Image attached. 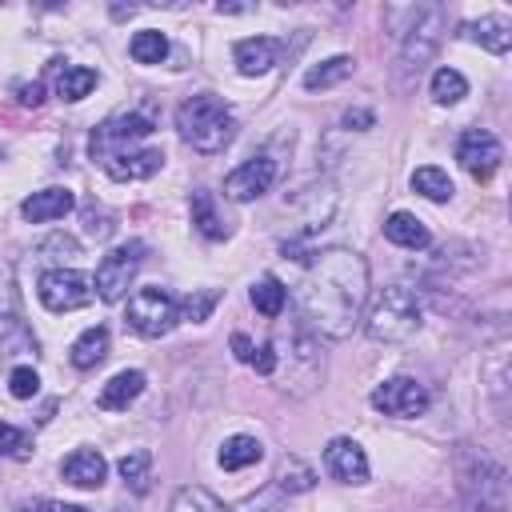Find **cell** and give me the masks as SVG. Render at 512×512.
<instances>
[{
    "label": "cell",
    "mask_w": 512,
    "mask_h": 512,
    "mask_svg": "<svg viewBox=\"0 0 512 512\" xmlns=\"http://www.w3.org/2000/svg\"><path fill=\"white\" fill-rule=\"evenodd\" d=\"M300 316L316 336L344 340L368 300V260L352 248H324L312 256L300 280Z\"/></svg>",
    "instance_id": "6da1fadb"
},
{
    "label": "cell",
    "mask_w": 512,
    "mask_h": 512,
    "mask_svg": "<svg viewBox=\"0 0 512 512\" xmlns=\"http://www.w3.org/2000/svg\"><path fill=\"white\" fill-rule=\"evenodd\" d=\"M176 128H180V136H184L196 152L212 156V152H224V148L232 144V136H236V116L228 112V104H224L220 96L196 92V96H188V100L176 108Z\"/></svg>",
    "instance_id": "7a4b0ae2"
},
{
    "label": "cell",
    "mask_w": 512,
    "mask_h": 512,
    "mask_svg": "<svg viewBox=\"0 0 512 512\" xmlns=\"http://www.w3.org/2000/svg\"><path fill=\"white\" fill-rule=\"evenodd\" d=\"M420 316H424V312H420L416 292L404 288V284H388V288L376 292V300H372V308H368V316H364V332H368L376 344H400V340L416 336Z\"/></svg>",
    "instance_id": "3957f363"
},
{
    "label": "cell",
    "mask_w": 512,
    "mask_h": 512,
    "mask_svg": "<svg viewBox=\"0 0 512 512\" xmlns=\"http://www.w3.org/2000/svg\"><path fill=\"white\" fill-rule=\"evenodd\" d=\"M176 320H180V300L172 292H164V288L132 292V300H128V328L132 332L156 340V336H168L176 328Z\"/></svg>",
    "instance_id": "277c9868"
},
{
    "label": "cell",
    "mask_w": 512,
    "mask_h": 512,
    "mask_svg": "<svg viewBox=\"0 0 512 512\" xmlns=\"http://www.w3.org/2000/svg\"><path fill=\"white\" fill-rule=\"evenodd\" d=\"M152 128H156V120H152L148 112H116V116H108V120L96 124V132H92V160L104 164V160L116 156V152H132L136 140L152 136Z\"/></svg>",
    "instance_id": "5b68a950"
},
{
    "label": "cell",
    "mask_w": 512,
    "mask_h": 512,
    "mask_svg": "<svg viewBox=\"0 0 512 512\" xmlns=\"http://www.w3.org/2000/svg\"><path fill=\"white\" fill-rule=\"evenodd\" d=\"M408 16H412V24L400 32V60H404V68H416L420 72V64H428L432 60V52H436V44H440V32H444V12L436 8V4H420V8H408Z\"/></svg>",
    "instance_id": "8992f818"
},
{
    "label": "cell",
    "mask_w": 512,
    "mask_h": 512,
    "mask_svg": "<svg viewBox=\"0 0 512 512\" xmlns=\"http://www.w3.org/2000/svg\"><path fill=\"white\" fill-rule=\"evenodd\" d=\"M140 260H144V244H140V240H128V244L112 248V252L96 264V296H100L104 304L124 300V292H128V284H132Z\"/></svg>",
    "instance_id": "52a82bcc"
},
{
    "label": "cell",
    "mask_w": 512,
    "mask_h": 512,
    "mask_svg": "<svg viewBox=\"0 0 512 512\" xmlns=\"http://www.w3.org/2000/svg\"><path fill=\"white\" fill-rule=\"evenodd\" d=\"M40 292V304L48 312H72V308H84L92 300V280L76 268H48L36 284Z\"/></svg>",
    "instance_id": "ba28073f"
},
{
    "label": "cell",
    "mask_w": 512,
    "mask_h": 512,
    "mask_svg": "<svg viewBox=\"0 0 512 512\" xmlns=\"http://www.w3.org/2000/svg\"><path fill=\"white\" fill-rule=\"evenodd\" d=\"M428 388L420 384V380H412V376H392V380H384V384H376V392H372V408L376 412H384V416H420L424 408H428Z\"/></svg>",
    "instance_id": "9c48e42d"
},
{
    "label": "cell",
    "mask_w": 512,
    "mask_h": 512,
    "mask_svg": "<svg viewBox=\"0 0 512 512\" xmlns=\"http://www.w3.org/2000/svg\"><path fill=\"white\" fill-rule=\"evenodd\" d=\"M456 160L468 168L472 180H488V176L500 168L504 148H500V140H496L488 128H468V132H460V140H456Z\"/></svg>",
    "instance_id": "30bf717a"
},
{
    "label": "cell",
    "mask_w": 512,
    "mask_h": 512,
    "mask_svg": "<svg viewBox=\"0 0 512 512\" xmlns=\"http://www.w3.org/2000/svg\"><path fill=\"white\" fill-rule=\"evenodd\" d=\"M272 180H276V160L272 156H252V160H244L240 168H232L224 176V196L228 200H256L272 188Z\"/></svg>",
    "instance_id": "8fae6325"
},
{
    "label": "cell",
    "mask_w": 512,
    "mask_h": 512,
    "mask_svg": "<svg viewBox=\"0 0 512 512\" xmlns=\"http://www.w3.org/2000/svg\"><path fill=\"white\" fill-rule=\"evenodd\" d=\"M324 468H328L340 484H364V480H368V456H364V448H360L356 440H348V436L328 440V448H324Z\"/></svg>",
    "instance_id": "7c38bea8"
},
{
    "label": "cell",
    "mask_w": 512,
    "mask_h": 512,
    "mask_svg": "<svg viewBox=\"0 0 512 512\" xmlns=\"http://www.w3.org/2000/svg\"><path fill=\"white\" fill-rule=\"evenodd\" d=\"M280 52H284V44L276 36H248V40H236V48H232L244 76H264L268 68L280 64Z\"/></svg>",
    "instance_id": "4fadbf2b"
},
{
    "label": "cell",
    "mask_w": 512,
    "mask_h": 512,
    "mask_svg": "<svg viewBox=\"0 0 512 512\" xmlns=\"http://www.w3.org/2000/svg\"><path fill=\"white\" fill-rule=\"evenodd\" d=\"M164 152L160 148H132V152H116L104 160V172L112 180H148L152 172H160Z\"/></svg>",
    "instance_id": "5bb4252c"
},
{
    "label": "cell",
    "mask_w": 512,
    "mask_h": 512,
    "mask_svg": "<svg viewBox=\"0 0 512 512\" xmlns=\"http://www.w3.org/2000/svg\"><path fill=\"white\" fill-rule=\"evenodd\" d=\"M76 208V196L68 188H40L32 192L24 204H20V216L32 220V224H48V220H60Z\"/></svg>",
    "instance_id": "9a60e30c"
},
{
    "label": "cell",
    "mask_w": 512,
    "mask_h": 512,
    "mask_svg": "<svg viewBox=\"0 0 512 512\" xmlns=\"http://www.w3.org/2000/svg\"><path fill=\"white\" fill-rule=\"evenodd\" d=\"M60 476L68 484H76V488H100L104 476H108V460L100 452H92V448H76L72 456L60 460Z\"/></svg>",
    "instance_id": "2e32d148"
},
{
    "label": "cell",
    "mask_w": 512,
    "mask_h": 512,
    "mask_svg": "<svg viewBox=\"0 0 512 512\" xmlns=\"http://www.w3.org/2000/svg\"><path fill=\"white\" fill-rule=\"evenodd\" d=\"M144 372H136V368H124V372H116L104 388H100V396H96V404L104 408V412H124L140 392H144Z\"/></svg>",
    "instance_id": "e0dca14e"
},
{
    "label": "cell",
    "mask_w": 512,
    "mask_h": 512,
    "mask_svg": "<svg viewBox=\"0 0 512 512\" xmlns=\"http://www.w3.org/2000/svg\"><path fill=\"white\" fill-rule=\"evenodd\" d=\"M188 208H192V224H196L200 236H208V240H224L228 236V220L220 216L216 196L208 188H196L192 200H188Z\"/></svg>",
    "instance_id": "ac0fdd59"
},
{
    "label": "cell",
    "mask_w": 512,
    "mask_h": 512,
    "mask_svg": "<svg viewBox=\"0 0 512 512\" xmlns=\"http://www.w3.org/2000/svg\"><path fill=\"white\" fill-rule=\"evenodd\" d=\"M464 32H468V40H476L480 48H488V52H496V56H504L508 44H512V24H508V16H480V20L464 24Z\"/></svg>",
    "instance_id": "d6986e66"
},
{
    "label": "cell",
    "mask_w": 512,
    "mask_h": 512,
    "mask_svg": "<svg viewBox=\"0 0 512 512\" xmlns=\"http://www.w3.org/2000/svg\"><path fill=\"white\" fill-rule=\"evenodd\" d=\"M104 356H108V328H104V324H92V328H84V332L72 340V352H68L72 368H80V372L96 368Z\"/></svg>",
    "instance_id": "ffe728a7"
},
{
    "label": "cell",
    "mask_w": 512,
    "mask_h": 512,
    "mask_svg": "<svg viewBox=\"0 0 512 512\" xmlns=\"http://www.w3.org/2000/svg\"><path fill=\"white\" fill-rule=\"evenodd\" d=\"M384 236H388L392 244H400V248H412V252L432 244V236H428L424 220H416L412 212H392V216L384 220Z\"/></svg>",
    "instance_id": "44dd1931"
},
{
    "label": "cell",
    "mask_w": 512,
    "mask_h": 512,
    "mask_svg": "<svg viewBox=\"0 0 512 512\" xmlns=\"http://www.w3.org/2000/svg\"><path fill=\"white\" fill-rule=\"evenodd\" d=\"M352 68H356L352 56H328V60H320V64H312V68L304 72V88H308V92H316V88H332V84L348 80Z\"/></svg>",
    "instance_id": "7402d4cb"
},
{
    "label": "cell",
    "mask_w": 512,
    "mask_h": 512,
    "mask_svg": "<svg viewBox=\"0 0 512 512\" xmlns=\"http://www.w3.org/2000/svg\"><path fill=\"white\" fill-rule=\"evenodd\" d=\"M24 352H36V340L16 312H4L0 316V356H24Z\"/></svg>",
    "instance_id": "603a6c76"
},
{
    "label": "cell",
    "mask_w": 512,
    "mask_h": 512,
    "mask_svg": "<svg viewBox=\"0 0 512 512\" xmlns=\"http://www.w3.org/2000/svg\"><path fill=\"white\" fill-rule=\"evenodd\" d=\"M92 88H96V72L92 68H84V64H60L56 68V92L64 100H84Z\"/></svg>",
    "instance_id": "cb8c5ba5"
},
{
    "label": "cell",
    "mask_w": 512,
    "mask_h": 512,
    "mask_svg": "<svg viewBox=\"0 0 512 512\" xmlns=\"http://www.w3.org/2000/svg\"><path fill=\"white\" fill-rule=\"evenodd\" d=\"M120 476H124V484H128L136 496H144L148 484H152V452H148V448L124 452V456H120Z\"/></svg>",
    "instance_id": "d4e9b609"
},
{
    "label": "cell",
    "mask_w": 512,
    "mask_h": 512,
    "mask_svg": "<svg viewBox=\"0 0 512 512\" xmlns=\"http://www.w3.org/2000/svg\"><path fill=\"white\" fill-rule=\"evenodd\" d=\"M260 456H264L260 440H252V436H228V440H224V448H220V468L240 472V468L256 464Z\"/></svg>",
    "instance_id": "484cf974"
},
{
    "label": "cell",
    "mask_w": 512,
    "mask_h": 512,
    "mask_svg": "<svg viewBox=\"0 0 512 512\" xmlns=\"http://www.w3.org/2000/svg\"><path fill=\"white\" fill-rule=\"evenodd\" d=\"M168 512H232L220 496H212L208 488H200V484H184L176 496H172V508Z\"/></svg>",
    "instance_id": "4316f807"
},
{
    "label": "cell",
    "mask_w": 512,
    "mask_h": 512,
    "mask_svg": "<svg viewBox=\"0 0 512 512\" xmlns=\"http://www.w3.org/2000/svg\"><path fill=\"white\" fill-rule=\"evenodd\" d=\"M272 480H276L280 492H308V488L316 484V472H312L300 456H284V460L276 464V476H272Z\"/></svg>",
    "instance_id": "83f0119b"
},
{
    "label": "cell",
    "mask_w": 512,
    "mask_h": 512,
    "mask_svg": "<svg viewBox=\"0 0 512 512\" xmlns=\"http://www.w3.org/2000/svg\"><path fill=\"white\" fill-rule=\"evenodd\" d=\"M128 52H132L136 64H160V60L168 56V36H164L160 28H144V32L132 36Z\"/></svg>",
    "instance_id": "f1b7e54d"
},
{
    "label": "cell",
    "mask_w": 512,
    "mask_h": 512,
    "mask_svg": "<svg viewBox=\"0 0 512 512\" xmlns=\"http://www.w3.org/2000/svg\"><path fill=\"white\" fill-rule=\"evenodd\" d=\"M284 300H288V288L276 276H260L252 284V304H256L260 316H280L284 312Z\"/></svg>",
    "instance_id": "f546056e"
},
{
    "label": "cell",
    "mask_w": 512,
    "mask_h": 512,
    "mask_svg": "<svg viewBox=\"0 0 512 512\" xmlns=\"http://www.w3.org/2000/svg\"><path fill=\"white\" fill-rule=\"evenodd\" d=\"M412 188H416L420 196L436 200V204H444V200L452 196V180H448V172H440L436 164H424V168H416V172H412Z\"/></svg>",
    "instance_id": "4dcf8cb0"
},
{
    "label": "cell",
    "mask_w": 512,
    "mask_h": 512,
    "mask_svg": "<svg viewBox=\"0 0 512 512\" xmlns=\"http://www.w3.org/2000/svg\"><path fill=\"white\" fill-rule=\"evenodd\" d=\"M464 96H468V80L456 68H436V76H432V100L436 104H456Z\"/></svg>",
    "instance_id": "1f68e13d"
},
{
    "label": "cell",
    "mask_w": 512,
    "mask_h": 512,
    "mask_svg": "<svg viewBox=\"0 0 512 512\" xmlns=\"http://www.w3.org/2000/svg\"><path fill=\"white\" fill-rule=\"evenodd\" d=\"M0 452L24 460V456L32 452V436H28L24 428H16V424H0Z\"/></svg>",
    "instance_id": "d6a6232c"
},
{
    "label": "cell",
    "mask_w": 512,
    "mask_h": 512,
    "mask_svg": "<svg viewBox=\"0 0 512 512\" xmlns=\"http://www.w3.org/2000/svg\"><path fill=\"white\" fill-rule=\"evenodd\" d=\"M36 388H40L36 368L20 364V368H12V372H8V392H12L16 400H32V396H36Z\"/></svg>",
    "instance_id": "836d02e7"
},
{
    "label": "cell",
    "mask_w": 512,
    "mask_h": 512,
    "mask_svg": "<svg viewBox=\"0 0 512 512\" xmlns=\"http://www.w3.org/2000/svg\"><path fill=\"white\" fill-rule=\"evenodd\" d=\"M216 292H192V296H184V304H180V312L188 316V320H208V312L216 308Z\"/></svg>",
    "instance_id": "e575fe53"
},
{
    "label": "cell",
    "mask_w": 512,
    "mask_h": 512,
    "mask_svg": "<svg viewBox=\"0 0 512 512\" xmlns=\"http://www.w3.org/2000/svg\"><path fill=\"white\" fill-rule=\"evenodd\" d=\"M84 232H88V236H96V240H108V236H112V216H108V212L88 208V212H84Z\"/></svg>",
    "instance_id": "d590c367"
},
{
    "label": "cell",
    "mask_w": 512,
    "mask_h": 512,
    "mask_svg": "<svg viewBox=\"0 0 512 512\" xmlns=\"http://www.w3.org/2000/svg\"><path fill=\"white\" fill-rule=\"evenodd\" d=\"M40 252H60L56 260H72V256H80V248H76V240H72V236H52V240H44V244H40Z\"/></svg>",
    "instance_id": "8d00e7d4"
},
{
    "label": "cell",
    "mask_w": 512,
    "mask_h": 512,
    "mask_svg": "<svg viewBox=\"0 0 512 512\" xmlns=\"http://www.w3.org/2000/svg\"><path fill=\"white\" fill-rule=\"evenodd\" d=\"M248 364H252V368L260 372V376H272V372H276V348H272V344H264V348H256Z\"/></svg>",
    "instance_id": "74e56055"
},
{
    "label": "cell",
    "mask_w": 512,
    "mask_h": 512,
    "mask_svg": "<svg viewBox=\"0 0 512 512\" xmlns=\"http://www.w3.org/2000/svg\"><path fill=\"white\" fill-rule=\"evenodd\" d=\"M20 512H88V508H80V504H60V500H32V504H24Z\"/></svg>",
    "instance_id": "f35d334b"
},
{
    "label": "cell",
    "mask_w": 512,
    "mask_h": 512,
    "mask_svg": "<svg viewBox=\"0 0 512 512\" xmlns=\"http://www.w3.org/2000/svg\"><path fill=\"white\" fill-rule=\"evenodd\" d=\"M344 124H348V128H356V132H364V128H372V124H376V116H372L368 108H348V112H344Z\"/></svg>",
    "instance_id": "ab89813d"
},
{
    "label": "cell",
    "mask_w": 512,
    "mask_h": 512,
    "mask_svg": "<svg viewBox=\"0 0 512 512\" xmlns=\"http://www.w3.org/2000/svg\"><path fill=\"white\" fill-rule=\"evenodd\" d=\"M16 100H20V104H32V108H36V104L44 100V88H40V84H16Z\"/></svg>",
    "instance_id": "60d3db41"
},
{
    "label": "cell",
    "mask_w": 512,
    "mask_h": 512,
    "mask_svg": "<svg viewBox=\"0 0 512 512\" xmlns=\"http://www.w3.org/2000/svg\"><path fill=\"white\" fill-rule=\"evenodd\" d=\"M232 352H236V356H240V360H244V364H248V360H252V352H256V348H252V340H248V336H244V332H236V336H232Z\"/></svg>",
    "instance_id": "b9f144b4"
},
{
    "label": "cell",
    "mask_w": 512,
    "mask_h": 512,
    "mask_svg": "<svg viewBox=\"0 0 512 512\" xmlns=\"http://www.w3.org/2000/svg\"><path fill=\"white\" fill-rule=\"evenodd\" d=\"M216 12L220 16H240V12H252L248 4H216Z\"/></svg>",
    "instance_id": "7bdbcfd3"
},
{
    "label": "cell",
    "mask_w": 512,
    "mask_h": 512,
    "mask_svg": "<svg viewBox=\"0 0 512 512\" xmlns=\"http://www.w3.org/2000/svg\"><path fill=\"white\" fill-rule=\"evenodd\" d=\"M264 512H280V508H264Z\"/></svg>",
    "instance_id": "ee69618b"
}]
</instances>
